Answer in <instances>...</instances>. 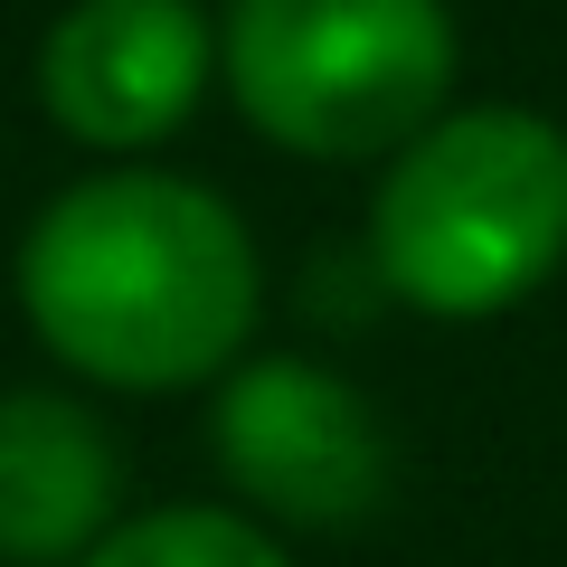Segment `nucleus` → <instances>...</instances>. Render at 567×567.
<instances>
[{"instance_id":"nucleus-2","label":"nucleus","mask_w":567,"mask_h":567,"mask_svg":"<svg viewBox=\"0 0 567 567\" xmlns=\"http://www.w3.org/2000/svg\"><path fill=\"white\" fill-rule=\"evenodd\" d=\"M567 265V133L529 104H454L369 189V275L435 322H492Z\"/></svg>"},{"instance_id":"nucleus-4","label":"nucleus","mask_w":567,"mask_h":567,"mask_svg":"<svg viewBox=\"0 0 567 567\" xmlns=\"http://www.w3.org/2000/svg\"><path fill=\"white\" fill-rule=\"evenodd\" d=\"M208 454L246 511L293 529H350L388 502V435L322 360H237L208 406Z\"/></svg>"},{"instance_id":"nucleus-5","label":"nucleus","mask_w":567,"mask_h":567,"mask_svg":"<svg viewBox=\"0 0 567 567\" xmlns=\"http://www.w3.org/2000/svg\"><path fill=\"white\" fill-rule=\"evenodd\" d=\"M218 29L199 0H76L39 39V104L85 152H152L199 114Z\"/></svg>"},{"instance_id":"nucleus-6","label":"nucleus","mask_w":567,"mask_h":567,"mask_svg":"<svg viewBox=\"0 0 567 567\" xmlns=\"http://www.w3.org/2000/svg\"><path fill=\"white\" fill-rule=\"evenodd\" d=\"M123 454L66 388H0V567H76L114 529Z\"/></svg>"},{"instance_id":"nucleus-3","label":"nucleus","mask_w":567,"mask_h":567,"mask_svg":"<svg viewBox=\"0 0 567 567\" xmlns=\"http://www.w3.org/2000/svg\"><path fill=\"white\" fill-rule=\"evenodd\" d=\"M445 0H227L218 76L275 152L303 162H398L454 114Z\"/></svg>"},{"instance_id":"nucleus-7","label":"nucleus","mask_w":567,"mask_h":567,"mask_svg":"<svg viewBox=\"0 0 567 567\" xmlns=\"http://www.w3.org/2000/svg\"><path fill=\"white\" fill-rule=\"evenodd\" d=\"M76 567H293V558H284L246 511L181 502V511H142V520L104 529Z\"/></svg>"},{"instance_id":"nucleus-1","label":"nucleus","mask_w":567,"mask_h":567,"mask_svg":"<svg viewBox=\"0 0 567 567\" xmlns=\"http://www.w3.org/2000/svg\"><path fill=\"white\" fill-rule=\"evenodd\" d=\"M256 303L265 275L246 218L171 171H95L20 237V312L39 350L123 398L227 379Z\"/></svg>"}]
</instances>
